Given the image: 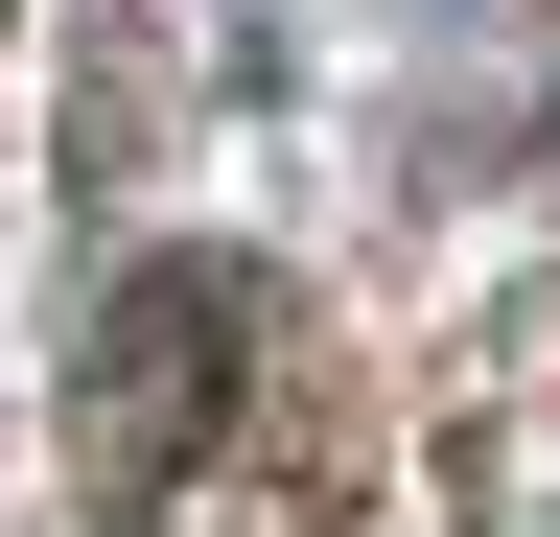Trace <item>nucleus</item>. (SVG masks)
I'll return each mask as SVG.
<instances>
[{"label": "nucleus", "instance_id": "f257e3e1", "mask_svg": "<svg viewBox=\"0 0 560 537\" xmlns=\"http://www.w3.org/2000/svg\"><path fill=\"white\" fill-rule=\"evenodd\" d=\"M234 351H280L257 257H140V281L94 304V491L117 514H187V421L234 397Z\"/></svg>", "mask_w": 560, "mask_h": 537}]
</instances>
